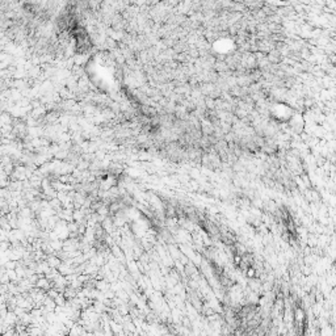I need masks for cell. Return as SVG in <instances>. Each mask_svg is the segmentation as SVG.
Here are the masks:
<instances>
[{
    "instance_id": "cell-1",
    "label": "cell",
    "mask_w": 336,
    "mask_h": 336,
    "mask_svg": "<svg viewBox=\"0 0 336 336\" xmlns=\"http://www.w3.org/2000/svg\"><path fill=\"white\" fill-rule=\"evenodd\" d=\"M248 276H250V277H254V276H255V270H254V269H250V270H248Z\"/></svg>"
}]
</instances>
